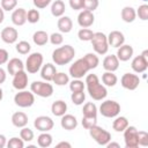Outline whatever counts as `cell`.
I'll use <instances>...</instances> for the list:
<instances>
[{"label": "cell", "instance_id": "16", "mask_svg": "<svg viewBox=\"0 0 148 148\" xmlns=\"http://www.w3.org/2000/svg\"><path fill=\"white\" fill-rule=\"evenodd\" d=\"M94 22H95V16L92 12L83 9L77 15V23L81 28H89L94 24Z\"/></svg>", "mask_w": 148, "mask_h": 148}, {"label": "cell", "instance_id": "13", "mask_svg": "<svg viewBox=\"0 0 148 148\" xmlns=\"http://www.w3.org/2000/svg\"><path fill=\"white\" fill-rule=\"evenodd\" d=\"M34 126L39 132H49L53 128L54 121L47 116H39L34 120Z\"/></svg>", "mask_w": 148, "mask_h": 148}, {"label": "cell", "instance_id": "26", "mask_svg": "<svg viewBox=\"0 0 148 148\" xmlns=\"http://www.w3.org/2000/svg\"><path fill=\"white\" fill-rule=\"evenodd\" d=\"M67 111V104L65 101L62 99H58L56 102L52 103L51 105V112L56 116V117H61L66 113Z\"/></svg>", "mask_w": 148, "mask_h": 148}, {"label": "cell", "instance_id": "24", "mask_svg": "<svg viewBox=\"0 0 148 148\" xmlns=\"http://www.w3.org/2000/svg\"><path fill=\"white\" fill-rule=\"evenodd\" d=\"M12 124L17 128H22L28 125V116L22 111L14 112L12 114Z\"/></svg>", "mask_w": 148, "mask_h": 148}, {"label": "cell", "instance_id": "49", "mask_svg": "<svg viewBox=\"0 0 148 148\" xmlns=\"http://www.w3.org/2000/svg\"><path fill=\"white\" fill-rule=\"evenodd\" d=\"M51 2H52V0H32V3L37 9L46 8Z\"/></svg>", "mask_w": 148, "mask_h": 148}, {"label": "cell", "instance_id": "21", "mask_svg": "<svg viewBox=\"0 0 148 148\" xmlns=\"http://www.w3.org/2000/svg\"><path fill=\"white\" fill-rule=\"evenodd\" d=\"M39 71H40V77H42L44 81H47V82L52 81L53 76H54L56 73H57L56 66H54L53 64H51V62H47V64L43 65Z\"/></svg>", "mask_w": 148, "mask_h": 148}, {"label": "cell", "instance_id": "20", "mask_svg": "<svg viewBox=\"0 0 148 148\" xmlns=\"http://www.w3.org/2000/svg\"><path fill=\"white\" fill-rule=\"evenodd\" d=\"M10 18H12V22L15 25L21 27L27 22V10L24 8H22V7L21 8H16V9L13 10Z\"/></svg>", "mask_w": 148, "mask_h": 148}, {"label": "cell", "instance_id": "55", "mask_svg": "<svg viewBox=\"0 0 148 148\" xmlns=\"http://www.w3.org/2000/svg\"><path fill=\"white\" fill-rule=\"evenodd\" d=\"M57 147H67V148H71L72 145L69 142H67V141H61V142L57 143Z\"/></svg>", "mask_w": 148, "mask_h": 148}, {"label": "cell", "instance_id": "44", "mask_svg": "<svg viewBox=\"0 0 148 148\" xmlns=\"http://www.w3.org/2000/svg\"><path fill=\"white\" fill-rule=\"evenodd\" d=\"M0 6H1V8H2L3 10L10 12V10H13V9L16 8V6H17V0H1Z\"/></svg>", "mask_w": 148, "mask_h": 148}, {"label": "cell", "instance_id": "40", "mask_svg": "<svg viewBox=\"0 0 148 148\" xmlns=\"http://www.w3.org/2000/svg\"><path fill=\"white\" fill-rule=\"evenodd\" d=\"M69 89L72 92L82 91L84 90V83L83 81H81V79H73V81L69 82Z\"/></svg>", "mask_w": 148, "mask_h": 148}, {"label": "cell", "instance_id": "56", "mask_svg": "<svg viewBox=\"0 0 148 148\" xmlns=\"http://www.w3.org/2000/svg\"><path fill=\"white\" fill-rule=\"evenodd\" d=\"M5 10L1 8V6H0V24L3 22V20H5V13H3Z\"/></svg>", "mask_w": 148, "mask_h": 148}, {"label": "cell", "instance_id": "58", "mask_svg": "<svg viewBox=\"0 0 148 148\" xmlns=\"http://www.w3.org/2000/svg\"><path fill=\"white\" fill-rule=\"evenodd\" d=\"M142 1H147V0H142Z\"/></svg>", "mask_w": 148, "mask_h": 148}, {"label": "cell", "instance_id": "5", "mask_svg": "<svg viewBox=\"0 0 148 148\" xmlns=\"http://www.w3.org/2000/svg\"><path fill=\"white\" fill-rule=\"evenodd\" d=\"M99 113L105 118H114L120 113V104L112 99H106L99 105Z\"/></svg>", "mask_w": 148, "mask_h": 148}, {"label": "cell", "instance_id": "54", "mask_svg": "<svg viewBox=\"0 0 148 148\" xmlns=\"http://www.w3.org/2000/svg\"><path fill=\"white\" fill-rule=\"evenodd\" d=\"M106 147L108 148H112V147H116V148H120V145L118 143V142H113V141H109L108 143H106Z\"/></svg>", "mask_w": 148, "mask_h": 148}, {"label": "cell", "instance_id": "31", "mask_svg": "<svg viewBox=\"0 0 148 148\" xmlns=\"http://www.w3.org/2000/svg\"><path fill=\"white\" fill-rule=\"evenodd\" d=\"M52 141H53V138L50 133L47 132H42L38 138H37V145L42 148H47L52 145Z\"/></svg>", "mask_w": 148, "mask_h": 148}, {"label": "cell", "instance_id": "47", "mask_svg": "<svg viewBox=\"0 0 148 148\" xmlns=\"http://www.w3.org/2000/svg\"><path fill=\"white\" fill-rule=\"evenodd\" d=\"M49 40L52 45H61L64 42V37L61 32H53L51 36H49Z\"/></svg>", "mask_w": 148, "mask_h": 148}, {"label": "cell", "instance_id": "46", "mask_svg": "<svg viewBox=\"0 0 148 148\" xmlns=\"http://www.w3.org/2000/svg\"><path fill=\"white\" fill-rule=\"evenodd\" d=\"M98 5H99L98 0H83L82 9H86V10H89V12H94L95 9H97Z\"/></svg>", "mask_w": 148, "mask_h": 148}, {"label": "cell", "instance_id": "15", "mask_svg": "<svg viewBox=\"0 0 148 148\" xmlns=\"http://www.w3.org/2000/svg\"><path fill=\"white\" fill-rule=\"evenodd\" d=\"M13 87L16 89V90H23L27 88L28 86V74L27 72L23 69V71H20L17 72L15 75H13Z\"/></svg>", "mask_w": 148, "mask_h": 148}, {"label": "cell", "instance_id": "34", "mask_svg": "<svg viewBox=\"0 0 148 148\" xmlns=\"http://www.w3.org/2000/svg\"><path fill=\"white\" fill-rule=\"evenodd\" d=\"M52 81L57 86H65V84L69 83V76L64 72H57L56 75L53 76Z\"/></svg>", "mask_w": 148, "mask_h": 148}, {"label": "cell", "instance_id": "41", "mask_svg": "<svg viewBox=\"0 0 148 148\" xmlns=\"http://www.w3.org/2000/svg\"><path fill=\"white\" fill-rule=\"evenodd\" d=\"M40 18V14L38 12V9H29L27 12V21L29 23H37Z\"/></svg>", "mask_w": 148, "mask_h": 148}, {"label": "cell", "instance_id": "35", "mask_svg": "<svg viewBox=\"0 0 148 148\" xmlns=\"http://www.w3.org/2000/svg\"><path fill=\"white\" fill-rule=\"evenodd\" d=\"M94 36V31L90 30L89 28H82L79 30L77 32V37L80 40H83V42H90L91 38Z\"/></svg>", "mask_w": 148, "mask_h": 148}, {"label": "cell", "instance_id": "4", "mask_svg": "<svg viewBox=\"0 0 148 148\" xmlns=\"http://www.w3.org/2000/svg\"><path fill=\"white\" fill-rule=\"evenodd\" d=\"M30 90L34 95L43 98H47L53 95V86L47 81H34L30 84Z\"/></svg>", "mask_w": 148, "mask_h": 148}, {"label": "cell", "instance_id": "52", "mask_svg": "<svg viewBox=\"0 0 148 148\" xmlns=\"http://www.w3.org/2000/svg\"><path fill=\"white\" fill-rule=\"evenodd\" d=\"M6 77H7V74H6V71L0 66V84H2L5 81H6Z\"/></svg>", "mask_w": 148, "mask_h": 148}, {"label": "cell", "instance_id": "48", "mask_svg": "<svg viewBox=\"0 0 148 148\" xmlns=\"http://www.w3.org/2000/svg\"><path fill=\"white\" fill-rule=\"evenodd\" d=\"M138 143L139 146H148V133L146 131H138Z\"/></svg>", "mask_w": 148, "mask_h": 148}, {"label": "cell", "instance_id": "39", "mask_svg": "<svg viewBox=\"0 0 148 148\" xmlns=\"http://www.w3.org/2000/svg\"><path fill=\"white\" fill-rule=\"evenodd\" d=\"M15 49L20 54H28L30 52V50H31V46L27 40H21V42H18L16 44Z\"/></svg>", "mask_w": 148, "mask_h": 148}, {"label": "cell", "instance_id": "57", "mask_svg": "<svg viewBox=\"0 0 148 148\" xmlns=\"http://www.w3.org/2000/svg\"><path fill=\"white\" fill-rule=\"evenodd\" d=\"M2 97H3V91H2V89L0 88V102H1V99H2Z\"/></svg>", "mask_w": 148, "mask_h": 148}, {"label": "cell", "instance_id": "1", "mask_svg": "<svg viewBox=\"0 0 148 148\" xmlns=\"http://www.w3.org/2000/svg\"><path fill=\"white\" fill-rule=\"evenodd\" d=\"M86 86H87V90L90 95V97L95 101H102L108 95V90L105 88V86L101 84L99 79L96 74H88L86 76V81H84Z\"/></svg>", "mask_w": 148, "mask_h": 148}, {"label": "cell", "instance_id": "2", "mask_svg": "<svg viewBox=\"0 0 148 148\" xmlns=\"http://www.w3.org/2000/svg\"><path fill=\"white\" fill-rule=\"evenodd\" d=\"M75 56V50L72 45H62L60 47H57L53 52H52V60L56 65L59 66H64L69 64Z\"/></svg>", "mask_w": 148, "mask_h": 148}, {"label": "cell", "instance_id": "43", "mask_svg": "<svg viewBox=\"0 0 148 148\" xmlns=\"http://www.w3.org/2000/svg\"><path fill=\"white\" fill-rule=\"evenodd\" d=\"M136 16H139L140 20L142 21H147L148 20V5L143 3L141 6H139V8L135 10Z\"/></svg>", "mask_w": 148, "mask_h": 148}, {"label": "cell", "instance_id": "22", "mask_svg": "<svg viewBox=\"0 0 148 148\" xmlns=\"http://www.w3.org/2000/svg\"><path fill=\"white\" fill-rule=\"evenodd\" d=\"M119 67V59L116 54L106 56L103 59V68L108 72H116Z\"/></svg>", "mask_w": 148, "mask_h": 148}, {"label": "cell", "instance_id": "33", "mask_svg": "<svg viewBox=\"0 0 148 148\" xmlns=\"http://www.w3.org/2000/svg\"><path fill=\"white\" fill-rule=\"evenodd\" d=\"M82 114L84 117H97V106L92 102H88L83 105Z\"/></svg>", "mask_w": 148, "mask_h": 148}, {"label": "cell", "instance_id": "29", "mask_svg": "<svg viewBox=\"0 0 148 148\" xmlns=\"http://www.w3.org/2000/svg\"><path fill=\"white\" fill-rule=\"evenodd\" d=\"M32 40L37 46H44L49 42V35L44 30H38L32 35Z\"/></svg>", "mask_w": 148, "mask_h": 148}, {"label": "cell", "instance_id": "37", "mask_svg": "<svg viewBox=\"0 0 148 148\" xmlns=\"http://www.w3.org/2000/svg\"><path fill=\"white\" fill-rule=\"evenodd\" d=\"M34 136H35V134H34L32 130H30L29 127L24 126V127L21 128V131H20V138H21L24 142H30V141H32V140H34Z\"/></svg>", "mask_w": 148, "mask_h": 148}, {"label": "cell", "instance_id": "30", "mask_svg": "<svg viewBox=\"0 0 148 148\" xmlns=\"http://www.w3.org/2000/svg\"><path fill=\"white\" fill-rule=\"evenodd\" d=\"M116 119L113 120V123H112V128L116 131V132H124V130L128 126V120H127V118L126 117H124V116H117V117H114Z\"/></svg>", "mask_w": 148, "mask_h": 148}, {"label": "cell", "instance_id": "42", "mask_svg": "<svg viewBox=\"0 0 148 148\" xmlns=\"http://www.w3.org/2000/svg\"><path fill=\"white\" fill-rule=\"evenodd\" d=\"M7 147L8 148H23L24 147V141L21 138L13 136L7 141Z\"/></svg>", "mask_w": 148, "mask_h": 148}, {"label": "cell", "instance_id": "38", "mask_svg": "<svg viewBox=\"0 0 148 148\" xmlns=\"http://www.w3.org/2000/svg\"><path fill=\"white\" fill-rule=\"evenodd\" d=\"M71 99H72L73 104H75V105H81V104H83V102L86 101V94H84L83 90H82V91L72 92Z\"/></svg>", "mask_w": 148, "mask_h": 148}, {"label": "cell", "instance_id": "6", "mask_svg": "<svg viewBox=\"0 0 148 148\" xmlns=\"http://www.w3.org/2000/svg\"><path fill=\"white\" fill-rule=\"evenodd\" d=\"M43 61H44V58H43V54L40 52H32L31 54L28 56V58L25 60L24 68L27 69L28 73L35 74L43 66Z\"/></svg>", "mask_w": 148, "mask_h": 148}, {"label": "cell", "instance_id": "32", "mask_svg": "<svg viewBox=\"0 0 148 148\" xmlns=\"http://www.w3.org/2000/svg\"><path fill=\"white\" fill-rule=\"evenodd\" d=\"M102 82L104 83V86L106 87H114L118 82V77L113 72H105L102 75Z\"/></svg>", "mask_w": 148, "mask_h": 148}, {"label": "cell", "instance_id": "28", "mask_svg": "<svg viewBox=\"0 0 148 148\" xmlns=\"http://www.w3.org/2000/svg\"><path fill=\"white\" fill-rule=\"evenodd\" d=\"M66 10V6L64 3V1L61 0H54L51 5V14L54 17H60L65 14Z\"/></svg>", "mask_w": 148, "mask_h": 148}, {"label": "cell", "instance_id": "10", "mask_svg": "<svg viewBox=\"0 0 148 148\" xmlns=\"http://www.w3.org/2000/svg\"><path fill=\"white\" fill-rule=\"evenodd\" d=\"M138 128L135 126H127L124 130V141L126 148H136L139 147L138 143Z\"/></svg>", "mask_w": 148, "mask_h": 148}, {"label": "cell", "instance_id": "45", "mask_svg": "<svg viewBox=\"0 0 148 148\" xmlns=\"http://www.w3.org/2000/svg\"><path fill=\"white\" fill-rule=\"evenodd\" d=\"M82 126L86 130H89L90 127L97 125V117H84L82 116Z\"/></svg>", "mask_w": 148, "mask_h": 148}, {"label": "cell", "instance_id": "25", "mask_svg": "<svg viewBox=\"0 0 148 148\" xmlns=\"http://www.w3.org/2000/svg\"><path fill=\"white\" fill-rule=\"evenodd\" d=\"M57 27H58V29H59L60 32H62V34H68V32H71L72 29H73V22H72L71 17L62 15V16L59 17V20H58V22H57Z\"/></svg>", "mask_w": 148, "mask_h": 148}, {"label": "cell", "instance_id": "19", "mask_svg": "<svg viewBox=\"0 0 148 148\" xmlns=\"http://www.w3.org/2000/svg\"><path fill=\"white\" fill-rule=\"evenodd\" d=\"M60 125L64 130L66 131H73L76 128L77 126V119L75 116L69 114V113H65L64 116H61V120H60Z\"/></svg>", "mask_w": 148, "mask_h": 148}, {"label": "cell", "instance_id": "53", "mask_svg": "<svg viewBox=\"0 0 148 148\" xmlns=\"http://www.w3.org/2000/svg\"><path fill=\"white\" fill-rule=\"evenodd\" d=\"M7 146V139L3 134H0V148H3Z\"/></svg>", "mask_w": 148, "mask_h": 148}, {"label": "cell", "instance_id": "23", "mask_svg": "<svg viewBox=\"0 0 148 148\" xmlns=\"http://www.w3.org/2000/svg\"><path fill=\"white\" fill-rule=\"evenodd\" d=\"M24 69V65L23 61L18 58H12L9 61H7V72L10 75H15L17 72L23 71Z\"/></svg>", "mask_w": 148, "mask_h": 148}, {"label": "cell", "instance_id": "36", "mask_svg": "<svg viewBox=\"0 0 148 148\" xmlns=\"http://www.w3.org/2000/svg\"><path fill=\"white\" fill-rule=\"evenodd\" d=\"M84 60L87 61V64L89 65V67H90V69H94V68H96L97 66H98V64H99V59H98V57L96 56V53H87L84 57Z\"/></svg>", "mask_w": 148, "mask_h": 148}, {"label": "cell", "instance_id": "3", "mask_svg": "<svg viewBox=\"0 0 148 148\" xmlns=\"http://www.w3.org/2000/svg\"><path fill=\"white\" fill-rule=\"evenodd\" d=\"M91 45L92 49L95 51L96 54L103 56L105 53H108L109 51V43H108V37L105 34L98 31V32H94V36L91 38Z\"/></svg>", "mask_w": 148, "mask_h": 148}, {"label": "cell", "instance_id": "11", "mask_svg": "<svg viewBox=\"0 0 148 148\" xmlns=\"http://www.w3.org/2000/svg\"><path fill=\"white\" fill-rule=\"evenodd\" d=\"M131 67L135 73H145L148 68V50H145L141 54L136 56L132 60Z\"/></svg>", "mask_w": 148, "mask_h": 148}, {"label": "cell", "instance_id": "14", "mask_svg": "<svg viewBox=\"0 0 148 148\" xmlns=\"http://www.w3.org/2000/svg\"><path fill=\"white\" fill-rule=\"evenodd\" d=\"M1 40L6 44H14L18 38V32L13 27H6L0 32Z\"/></svg>", "mask_w": 148, "mask_h": 148}, {"label": "cell", "instance_id": "50", "mask_svg": "<svg viewBox=\"0 0 148 148\" xmlns=\"http://www.w3.org/2000/svg\"><path fill=\"white\" fill-rule=\"evenodd\" d=\"M69 2V6L72 9L74 10H80L82 9V6H83V0H68Z\"/></svg>", "mask_w": 148, "mask_h": 148}, {"label": "cell", "instance_id": "27", "mask_svg": "<svg viewBox=\"0 0 148 148\" xmlns=\"http://www.w3.org/2000/svg\"><path fill=\"white\" fill-rule=\"evenodd\" d=\"M120 16H121V20L126 23H132L135 18H136V13H135V9L131 6H126L121 9L120 12Z\"/></svg>", "mask_w": 148, "mask_h": 148}, {"label": "cell", "instance_id": "12", "mask_svg": "<svg viewBox=\"0 0 148 148\" xmlns=\"http://www.w3.org/2000/svg\"><path fill=\"white\" fill-rule=\"evenodd\" d=\"M120 84L127 90H135L140 84V77L133 73H125L120 79Z\"/></svg>", "mask_w": 148, "mask_h": 148}, {"label": "cell", "instance_id": "51", "mask_svg": "<svg viewBox=\"0 0 148 148\" xmlns=\"http://www.w3.org/2000/svg\"><path fill=\"white\" fill-rule=\"evenodd\" d=\"M8 58H9V56H8L7 50L0 47V66L1 65H5L8 61Z\"/></svg>", "mask_w": 148, "mask_h": 148}, {"label": "cell", "instance_id": "17", "mask_svg": "<svg viewBox=\"0 0 148 148\" xmlns=\"http://www.w3.org/2000/svg\"><path fill=\"white\" fill-rule=\"evenodd\" d=\"M108 43H109V46H112V47H119L121 46L124 43H125V36L121 31L119 30H113L111 31L108 36Z\"/></svg>", "mask_w": 148, "mask_h": 148}, {"label": "cell", "instance_id": "18", "mask_svg": "<svg viewBox=\"0 0 148 148\" xmlns=\"http://www.w3.org/2000/svg\"><path fill=\"white\" fill-rule=\"evenodd\" d=\"M134 50L131 45L128 44H123L121 46L118 47L117 50V58L119 59V61H128L132 57H133Z\"/></svg>", "mask_w": 148, "mask_h": 148}, {"label": "cell", "instance_id": "7", "mask_svg": "<svg viewBox=\"0 0 148 148\" xmlns=\"http://www.w3.org/2000/svg\"><path fill=\"white\" fill-rule=\"evenodd\" d=\"M89 134L90 136L95 140V142L99 146H106V143L111 140V134L110 132H108L106 130H104L103 127L95 125L92 127H90L89 130Z\"/></svg>", "mask_w": 148, "mask_h": 148}, {"label": "cell", "instance_id": "8", "mask_svg": "<svg viewBox=\"0 0 148 148\" xmlns=\"http://www.w3.org/2000/svg\"><path fill=\"white\" fill-rule=\"evenodd\" d=\"M90 71L89 65L84 60V58H80L76 61H74L69 67V75L73 79H81Z\"/></svg>", "mask_w": 148, "mask_h": 148}, {"label": "cell", "instance_id": "9", "mask_svg": "<svg viewBox=\"0 0 148 148\" xmlns=\"http://www.w3.org/2000/svg\"><path fill=\"white\" fill-rule=\"evenodd\" d=\"M14 102L20 108H30L35 103V95L28 90H18L14 96Z\"/></svg>", "mask_w": 148, "mask_h": 148}]
</instances>
